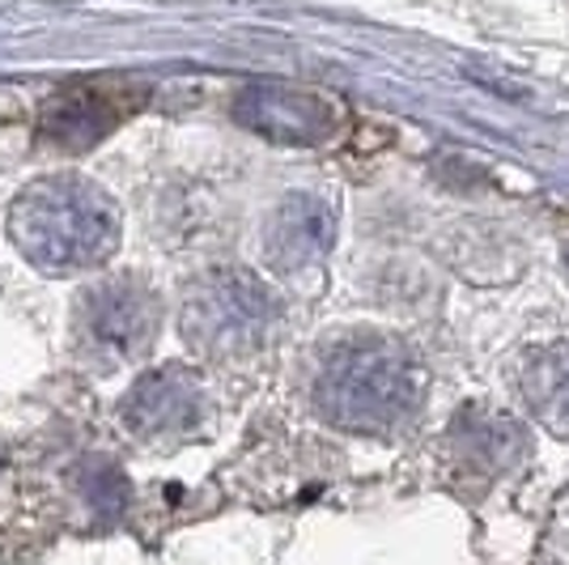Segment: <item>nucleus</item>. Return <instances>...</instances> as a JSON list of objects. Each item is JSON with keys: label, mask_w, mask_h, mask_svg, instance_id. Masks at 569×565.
I'll use <instances>...</instances> for the list:
<instances>
[{"label": "nucleus", "mask_w": 569, "mask_h": 565, "mask_svg": "<svg viewBox=\"0 0 569 565\" xmlns=\"http://www.w3.org/2000/svg\"><path fill=\"white\" fill-rule=\"evenodd\" d=\"M522 391L548 425L569 429V345L531 354V366L522 370Z\"/></svg>", "instance_id": "obj_9"}, {"label": "nucleus", "mask_w": 569, "mask_h": 565, "mask_svg": "<svg viewBox=\"0 0 569 565\" xmlns=\"http://www.w3.org/2000/svg\"><path fill=\"white\" fill-rule=\"evenodd\" d=\"M234 119L263 141L277 145H328L345 132V107L323 90L256 81L234 98Z\"/></svg>", "instance_id": "obj_4"}, {"label": "nucleus", "mask_w": 569, "mask_h": 565, "mask_svg": "<svg viewBox=\"0 0 569 565\" xmlns=\"http://www.w3.org/2000/svg\"><path fill=\"white\" fill-rule=\"evenodd\" d=\"M263 247H268V259L281 272H298L315 259H323L328 247H332V212H328V205L315 200V196H289L281 209L272 212Z\"/></svg>", "instance_id": "obj_8"}, {"label": "nucleus", "mask_w": 569, "mask_h": 565, "mask_svg": "<svg viewBox=\"0 0 569 565\" xmlns=\"http://www.w3.org/2000/svg\"><path fill=\"white\" fill-rule=\"evenodd\" d=\"M153 328H158V307L153 294H144L141 285H107L86 303V336L119 357L141 354L153 340Z\"/></svg>", "instance_id": "obj_7"}, {"label": "nucleus", "mask_w": 569, "mask_h": 565, "mask_svg": "<svg viewBox=\"0 0 569 565\" xmlns=\"http://www.w3.org/2000/svg\"><path fill=\"white\" fill-rule=\"evenodd\" d=\"M268 310L272 307H268V294L260 281H251L242 272H221L188 298L183 324L209 349H238V345H251L260 336Z\"/></svg>", "instance_id": "obj_5"}, {"label": "nucleus", "mask_w": 569, "mask_h": 565, "mask_svg": "<svg viewBox=\"0 0 569 565\" xmlns=\"http://www.w3.org/2000/svg\"><path fill=\"white\" fill-rule=\"evenodd\" d=\"M144 102H149V86L137 77H77V81H64L43 102L39 132L56 149L81 153V149L107 141Z\"/></svg>", "instance_id": "obj_3"}, {"label": "nucleus", "mask_w": 569, "mask_h": 565, "mask_svg": "<svg viewBox=\"0 0 569 565\" xmlns=\"http://www.w3.org/2000/svg\"><path fill=\"white\" fill-rule=\"evenodd\" d=\"M417 366L403 357V349L387 340H353L328 357L315 383V400L328 422L379 434L417 408Z\"/></svg>", "instance_id": "obj_2"}, {"label": "nucleus", "mask_w": 569, "mask_h": 565, "mask_svg": "<svg viewBox=\"0 0 569 565\" xmlns=\"http://www.w3.org/2000/svg\"><path fill=\"white\" fill-rule=\"evenodd\" d=\"M86 497H90V506L102 511V515H123V506H128V480L119 476V468L102 464L98 476H86Z\"/></svg>", "instance_id": "obj_10"}, {"label": "nucleus", "mask_w": 569, "mask_h": 565, "mask_svg": "<svg viewBox=\"0 0 569 565\" xmlns=\"http://www.w3.org/2000/svg\"><path fill=\"white\" fill-rule=\"evenodd\" d=\"M204 413V391L200 378L183 370V366H162L153 375H144L128 400H123V422L137 429L141 438H174L196 429Z\"/></svg>", "instance_id": "obj_6"}, {"label": "nucleus", "mask_w": 569, "mask_h": 565, "mask_svg": "<svg viewBox=\"0 0 569 565\" xmlns=\"http://www.w3.org/2000/svg\"><path fill=\"white\" fill-rule=\"evenodd\" d=\"M9 238L43 272H81L116 256L119 212L111 196L90 179L51 175L13 200Z\"/></svg>", "instance_id": "obj_1"}, {"label": "nucleus", "mask_w": 569, "mask_h": 565, "mask_svg": "<svg viewBox=\"0 0 569 565\" xmlns=\"http://www.w3.org/2000/svg\"><path fill=\"white\" fill-rule=\"evenodd\" d=\"M566 264H569V247H566Z\"/></svg>", "instance_id": "obj_11"}]
</instances>
